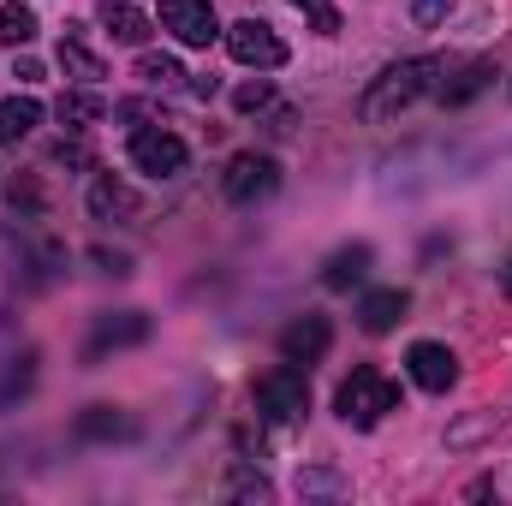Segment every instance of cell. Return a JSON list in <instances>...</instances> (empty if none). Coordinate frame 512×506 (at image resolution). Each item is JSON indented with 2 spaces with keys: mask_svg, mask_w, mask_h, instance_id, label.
Listing matches in <instances>:
<instances>
[{
  "mask_svg": "<svg viewBox=\"0 0 512 506\" xmlns=\"http://www.w3.org/2000/svg\"><path fill=\"white\" fill-rule=\"evenodd\" d=\"M227 197L239 203V209H251L256 197H268L274 185H280V167H274V155H256V149H245V155H233L227 161Z\"/></svg>",
  "mask_w": 512,
  "mask_h": 506,
  "instance_id": "obj_6",
  "label": "cell"
},
{
  "mask_svg": "<svg viewBox=\"0 0 512 506\" xmlns=\"http://www.w3.org/2000/svg\"><path fill=\"white\" fill-rule=\"evenodd\" d=\"M137 191H131L126 179H114V173H96L90 179V215L96 221H114V227H126V221H137Z\"/></svg>",
  "mask_w": 512,
  "mask_h": 506,
  "instance_id": "obj_10",
  "label": "cell"
},
{
  "mask_svg": "<svg viewBox=\"0 0 512 506\" xmlns=\"http://www.w3.org/2000/svg\"><path fill=\"white\" fill-rule=\"evenodd\" d=\"M126 429L131 423L114 411V405H90V411L78 417V435H84V441H114V435H126Z\"/></svg>",
  "mask_w": 512,
  "mask_h": 506,
  "instance_id": "obj_20",
  "label": "cell"
},
{
  "mask_svg": "<svg viewBox=\"0 0 512 506\" xmlns=\"http://www.w3.org/2000/svg\"><path fill=\"white\" fill-rule=\"evenodd\" d=\"M334 411H340V423H352V429H376L387 411H399V387L382 376V370H352V376L340 381V393H334Z\"/></svg>",
  "mask_w": 512,
  "mask_h": 506,
  "instance_id": "obj_2",
  "label": "cell"
},
{
  "mask_svg": "<svg viewBox=\"0 0 512 506\" xmlns=\"http://www.w3.org/2000/svg\"><path fill=\"white\" fill-rule=\"evenodd\" d=\"M131 161H137L149 179H179L185 161H191V149H185V137H173V131L143 126V131H131Z\"/></svg>",
  "mask_w": 512,
  "mask_h": 506,
  "instance_id": "obj_5",
  "label": "cell"
},
{
  "mask_svg": "<svg viewBox=\"0 0 512 506\" xmlns=\"http://www.w3.org/2000/svg\"><path fill=\"white\" fill-rule=\"evenodd\" d=\"M60 72H66V78H78V84H102V78H108L102 54L78 36V24H66V36H60Z\"/></svg>",
  "mask_w": 512,
  "mask_h": 506,
  "instance_id": "obj_12",
  "label": "cell"
},
{
  "mask_svg": "<svg viewBox=\"0 0 512 506\" xmlns=\"http://www.w3.org/2000/svg\"><path fill=\"white\" fill-rule=\"evenodd\" d=\"M405 370H411V381H417L423 393H447V387L459 381V358H453L447 346H435V340H417V346L405 352Z\"/></svg>",
  "mask_w": 512,
  "mask_h": 506,
  "instance_id": "obj_8",
  "label": "cell"
},
{
  "mask_svg": "<svg viewBox=\"0 0 512 506\" xmlns=\"http://www.w3.org/2000/svg\"><path fill=\"white\" fill-rule=\"evenodd\" d=\"M298 495H346V483L334 471H304L298 477Z\"/></svg>",
  "mask_w": 512,
  "mask_h": 506,
  "instance_id": "obj_26",
  "label": "cell"
},
{
  "mask_svg": "<svg viewBox=\"0 0 512 506\" xmlns=\"http://www.w3.org/2000/svg\"><path fill=\"white\" fill-rule=\"evenodd\" d=\"M24 387H30V358H18V364L6 370V381H0V411H6V399L24 393Z\"/></svg>",
  "mask_w": 512,
  "mask_h": 506,
  "instance_id": "obj_28",
  "label": "cell"
},
{
  "mask_svg": "<svg viewBox=\"0 0 512 506\" xmlns=\"http://www.w3.org/2000/svg\"><path fill=\"white\" fill-rule=\"evenodd\" d=\"M292 6H298L322 36H340V6H334V0H292Z\"/></svg>",
  "mask_w": 512,
  "mask_h": 506,
  "instance_id": "obj_22",
  "label": "cell"
},
{
  "mask_svg": "<svg viewBox=\"0 0 512 506\" xmlns=\"http://www.w3.org/2000/svg\"><path fill=\"white\" fill-rule=\"evenodd\" d=\"M137 78H143L149 90H167V84L185 78V66H179L173 54H137Z\"/></svg>",
  "mask_w": 512,
  "mask_h": 506,
  "instance_id": "obj_21",
  "label": "cell"
},
{
  "mask_svg": "<svg viewBox=\"0 0 512 506\" xmlns=\"http://www.w3.org/2000/svg\"><path fill=\"white\" fill-rule=\"evenodd\" d=\"M161 24H167L185 48H209V42L221 36V24H215V6H209V0H161Z\"/></svg>",
  "mask_w": 512,
  "mask_h": 506,
  "instance_id": "obj_7",
  "label": "cell"
},
{
  "mask_svg": "<svg viewBox=\"0 0 512 506\" xmlns=\"http://www.w3.org/2000/svg\"><path fill=\"white\" fill-rule=\"evenodd\" d=\"M328 340H334L328 316H298V322L280 328V358H286V364H316V358L328 352Z\"/></svg>",
  "mask_w": 512,
  "mask_h": 506,
  "instance_id": "obj_9",
  "label": "cell"
},
{
  "mask_svg": "<svg viewBox=\"0 0 512 506\" xmlns=\"http://www.w3.org/2000/svg\"><path fill=\"white\" fill-rule=\"evenodd\" d=\"M102 30H108L114 42H131V48H137V42L149 36V18H143L131 0H102Z\"/></svg>",
  "mask_w": 512,
  "mask_h": 506,
  "instance_id": "obj_16",
  "label": "cell"
},
{
  "mask_svg": "<svg viewBox=\"0 0 512 506\" xmlns=\"http://www.w3.org/2000/svg\"><path fill=\"white\" fill-rule=\"evenodd\" d=\"M137 340H149V316H137V310H120V316H96V328H90V346H84V358L96 364L108 346L120 352V346H137Z\"/></svg>",
  "mask_w": 512,
  "mask_h": 506,
  "instance_id": "obj_11",
  "label": "cell"
},
{
  "mask_svg": "<svg viewBox=\"0 0 512 506\" xmlns=\"http://www.w3.org/2000/svg\"><path fill=\"white\" fill-rule=\"evenodd\" d=\"M501 429V417L489 411V417H477V423H459V429H447V447H471V441H483V435H495Z\"/></svg>",
  "mask_w": 512,
  "mask_h": 506,
  "instance_id": "obj_23",
  "label": "cell"
},
{
  "mask_svg": "<svg viewBox=\"0 0 512 506\" xmlns=\"http://www.w3.org/2000/svg\"><path fill=\"white\" fill-rule=\"evenodd\" d=\"M12 78H24V84H36V78H42V60H30V54H18V66H12Z\"/></svg>",
  "mask_w": 512,
  "mask_h": 506,
  "instance_id": "obj_29",
  "label": "cell"
},
{
  "mask_svg": "<svg viewBox=\"0 0 512 506\" xmlns=\"http://www.w3.org/2000/svg\"><path fill=\"white\" fill-rule=\"evenodd\" d=\"M227 54H233L239 66H251V72H280V66H286V42H280L274 24H262V18H239V24L227 30Z\"/></svg>",
  "mask_w": 512,
  "mask_h": 506,
  "instance_id": "obj_4",
  "label": "cell"
},
{
  "mask_svg": "<svg viewBox=\"0 0 512 506\" xmlns=\"http://www.w3.org/2000/svg\"><path fill=\"white\" fill-rule=\"evenodd\" d=\"M364 274H370V245H352V251H334V256H328L322 286H328V292H346V286H358Z\"/></svg>",
  "mask_w": 512,
  "mask_h": 506,
  "instance_id": "obj_14",
  "label": "cell"
},
{
  "mask_svg": "<svg viewBox=\"0 0 512 506\" xmlns=\"http://www.w3.org/2000/svg\"><path fill=\"white\" fill-rule=\"evenodd\" d=\"M268 96H274V90H268V78H251V84H239L233 108H239V114H262V108H268Z\"/></svg>",
  "mask_w": 512,
  "mask_h": 506,
  "instance_id": "obj_25",
  "label": "cell"
},
{
  "mask_svg": "<svg viewBox=\"0 0 512 506\" xmlns=\"http://www.w3.org/2000/svg\"><path fill=\"white\" fill-rule=\"evenodd\" d=\"M54 155H60V161H72V167H90V149H84V143H60Z\"/></svg>",
  "mask_w": 512,
  "mask_h": 506,
  "instance_id": "obj_30",
  "label": "cell"
},
{
  "mask_svg": "<svg viewBox=\"0 0 512 506\" xmlns=\"http://www.w3.org/2000/svg\"><path fill=\"white\" fill-rule=\"evenodd\" d=\"M405 310H411V298H405L399 286H382V292H370V298L358 304V328H364V334H387V328H399Z\"/></svg>",
  "mask_w": 512,
  "mask_h": 506,
  "instance_id": "obj_13",
  "label": "cell"
},
{
  "mask_svg": "<svg viewBox=\"0 0 512 506\" xmlns=\"http://www.w3.org/2000/svg\"><path fill=\"white\" fill-rule=\"evenodd\" d=\"M501 286H507V298H512V262H507V274H501Z\"/></svg>",
  "mask_w": 512,
  "mask_h": 506,
  "instance_id": "obj_31",
  "label": "cell"
},
{
  "mask_svg": "<svg viewBox=\"0 0 512 506\" xmlns=\"http://www.w3.org/2000/svg\"><path fill=\"white\" fill-rule=\"evenodd\" d=\"M36 126H42V102H30V96H6L0 102V143H24Z\"/></svg>",
  "mask_w": 512,
  "mask_h": 506,
  "instance_id": "obj_15",
  "label": "cell"
},
{
  "mask_svg": "<svg viewBox=\"0 0 512 506\" xmlns=\"http://www.w3.org/2000/svg\"><path fill=\"white\" fill-rule=\"evenodd\" d=\"M256 411L268 423H298L310 411V381H304V370L298 364H274L268 376L256 381Z\"/></svg>",
  "mask_w": 512,
  "mask_h": 506,
  "instance_id": "obj_3",
  "label": "cell"
},
{
  "mask_svg": "<svg viewBox=\"0 0 512 506\" xmlns=\"http://www.w3.org/2000/svg\"><path fill=\"white\" fill-rule=\"evenodd\" d=\"M30 36H36V12H30L24 0H6V6H0V42H6V48H24Z\"/></svg>",
  "mask_w": 512,
  "mask_h": 506,
  "instance_id": "obj_19",
  "label": "cell"
},
{
  "mask_svg": "<svg viewBox=\"0 0 512 506\" xmlns=\"http://www.w3.org/2000/svg\"><path fill=\"white\" fill-rule=\"evenodd\" d=\"M441 72H447V60H435V54L387 66L382 78L358 96V120H364V126H387V120H399L417 96H429V90H441V84H447Z\"/></svg>",
  "mask_w": 512,
  "mask_h": 506,
  "instance_id": "obj_1",
  "label": "cell"
},
{
  "mask_svg": "<svg viewBox=\"0 0 512 506\" xmlns=\"http://www.w3.org/2000/svg\"><path fill=\"white\" fill-rule=\"evenodd\" d=\"M54 114H60V126L66 131H84V126H96V120L108 114V102H102L96 90H66V96L54 102Z\"/></svg>",
  "mask_w": 512,
  "mask_h": 506,
  "instance_id": "obj_17",
  "label": "cell"
},
{
  "mask_svg": "<svg viewBox=\"0 0 512 506\" xmlns=\"http://www.w3.org/2000/svg\"><path fill=\"white\" fill-rule=\"evenodd\" d=\"M489 78H495V66H489V60H471V66H465V72H459L453 84H441L435 96H441L447 108H465L471 96H483V90H489Z\"/></svg>",
  "mask_w": 512,
  "mask_h": 506,
  "instance_id": "obj_18",
  "label": "cell"
},
{
  "mask_svg": "<svg viewBox=\"0 0 512 506\" xmlns=\"http://www.w3.org/2000/svg\"><path fill=\"white\" fill-rule=\"evenodd\" d=\"M268 495H274L268 477H256V471H245V465L233 471V501H268Z\"/></svg>",
  "mask_w": 512,
  "mask_h": 506,
  "instance_id": "obj_24",
  "label": "cell"
},
{
  "mask_svg": "<svg viewBox=\"0 0 512 506\" xmlns=\"http://www.w3.org/2000/svg\"><path fill=\"white\" fill-rule=\"evenodd\" d=\"M447 12H453V0H411V24H423V30H435Z\"/></svg>",
  "mask_w": 512,
  "mask_h": 506,
  "instance_id": "obj_27",
  "label": "cell"
}]
</instances>
